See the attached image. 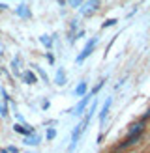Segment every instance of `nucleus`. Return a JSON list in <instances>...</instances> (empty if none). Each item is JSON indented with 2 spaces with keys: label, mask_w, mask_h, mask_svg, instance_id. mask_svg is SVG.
<instances>
[{
  "label": "nucleus",
  "mask_w": 150,
  "mask_h": 153,
  "mask_svg": "<svg viewBox=\"0 0 150 153\" xmlns=\"http://www.w3.org/2000/svg\"><path fill=\"white\" fill-rule=\"evenodd\" d=\"M96 43H98V37H92V39H90V41L86 43V47L82 49V52H81V54L77 56V62H79V64H81L82 60H85V58H86V56L90 54V52L94 51V47H96Z\"/></svg>",
  "instance_id": "1"
},
{
  "label": "nucleus",
  "mask_w": 150,
  "mask_h": 153,
  "mask_svg": "<svg viewBox=\"0 0 150 153\" xmlns=\"http://www.w3.org/2000/svg\"><path fill=\"white\" fill-rule=\"evenodd\" d=\"M98 6H100V0H88V2L81 7V13L82 15H92L98 10Z\"/></svg>",
  "instance_id": "2"
},
{
  "label": "nucleus",
  "mask_w": 150,
  "mask_h": 153,
  "mask_svg": "<svg viewBox=\"0 0 150 153\" xmlns=\"http://www.w3.org/2000/svg\"><path fill=\"white\" fill-rule=\"evenodd\" d=\"M88 101H90V95H85V97L81 99V101H79V105L75 106V110H73V114H75V116H79V114H82V110L86 108V105H88Z\"/></svg>",
  "instance_id": "3"
},
{
  "label": "nucleus",
  "mask_w": 150,
  "mask_h": 153,
  "mask_svg": "<svg viewBox=\"0 0 150 153\" xmlns=\"http://www.w3.org/2000/svg\"><path fill=\"white\" fill-rule=\"evenodd\" d=\"M139 136H141V134H130V136H128V138H126L122 144H120V146H118L115 151H118V149H124V148H128V146H131V144H135V142L139 140Z\"/></svg>",
  "instance_id": "4"
},
{
  "label": "nucleus",
  "mask_w": 150,
  "mask_h": 153,
  "mask_svg": "<svg viewBox=\"0 0 150 153\" xmlns=\"http://www.w3.org/2000/svg\"><path fill=\"white\" fill-rule=\"evenodd\" d=\"M109 106H111V97L105 99V105H103V108L100 112V121H105V116H107V112H109Z\"/></svg>",
  "instance_id": "5"
},
{
  "label": "nucleus",
  "mask_w": 150,
  "mask_h": 153,
  "mask_svg": "<svg viewBox=\"0 0 150 153\" xmlns=\"http://www.w3.org/2000/svg\"><path fill=\"white\" fill-rule=\"evenodd\" d=\"M13 129H15V131H17V133L25 134V136H30V134L34 133V129H30V127H22V125H15Z\"/></svg>",
  "instance_id": "6"
},
{
  "label": "nucleus",
  "mask_w": 150,
  "mask_h": 153,
  "mask_svg": "<svg viewBox=\"0 0 150 153\" xmlns=\"http://www.w3.org/2000/svg\"><path fill=\"white\" fill-rule=\"evenodd\" d=\"M142 121H139V123H135V125H131L130 127V134H141L142 133Z\"/></svg>",
  "instance_id": "7"
},
{
  "label": "nucleus",
  "mask_w": 150,
  "mask_h": 153,
  "mask_svg": "<svg viewBox=\"0 0 150 153\" xmlns=\"http://www.w3.org/2000/svg\"><path fill=\"white\" fill-rule=\"evenodd\" d=\"M25 144H28V146H36V144H40V136H36L32 133L30 136H26V138H25Z\"/></svg>",
  "instance_id": "8"
},
{
  "label": "nucleus",
  "mask_w": 150,
  "mask_h": 153,
  "mask_svg": "<svg viewBox=\"0 0 150 153\" xmlns=\"http://www.w3.org/2000/svg\"><path fill=\"white\" fill-rule=\"evenodd\" d=\"M17 15H19V17H30V10H28V6H19L17 7Z\"/></svg>",
  "instance_id": "9"
},
{
  "label": "nucleus",
  "mask_w": 150,
  "mask_h": 153,
  "mask_svg": "<svg viewBox=\"0 0 150 153\" xmlns=\"http://www.w3.org/2000/svg\"><path fill=\"white\" fill-rule=\"evenodd\" d=\"M56 84H58V86L66 84V73H64V69H58V73H56Z\"/></svg>",
  "instance_id": "10"
},
{
  "label": "nucleus",
  "mask_w": 150,
  "mask_h": 153,
  "mask_svg": "<svg viewBox=\"0 0 150 153\" xmlns=\"http://www.w3.org/2000/svg\"><path fill=\"white\" fill-rule=\"evenodd\" d=\"M86 94V82H79V86L75 88V95H85Z\"/></svg>",
  "instance_id": "11"
},
{
  "label": "nucleus",
  "mask_w": 150,
  "mask_h": 153,
  "mask_svg": "<svg viewBox=\"0 0 150 153\" xmlns=\"http://www.w3.org/2000/svg\"><path fill=\"white\" fill-rule=\"evenodd\" d=\"M25 80H26L28 84H34V82H36V75H34L32 71H26V73H25Z\"/></svg>",
  "instance_id": "12"
},
{
  "label": "nucleus",
  "mask_w": 150,
  "mask_h": 153,
  "mask_svg": "<svg viewBox=\"0 0 150 153\" xmlns=\"http://www.w3.org/2000/svg\"><path fill=\"white\" fill-rule=\"evenodd\" d=\"M40 41H41V43L45 45V47H51V43H52L49 36H41V37H40Z\"/></svg>",
  "instance_id": "13"
},
{
  "label": "nucleus",
  "mask_w": 150,
  "mask_h": 153,
  "mask_svg": "<svg viewBox=\"0 0 150 153\" xmlns=\"http://www.w3.org/2000/svg\"><path fill=\"white\" fill-rule=\"evenodd\" d=\"M116 22H118L116 19H107V21L103 22V28H107V26H112V25H116Z\"/></svg>",
  "instance_id": "14"
},
{
  "label": "nucleus",
  "mask_w": 150,
  "mask_h": 153,
  "mask_svg": "<svg viewBox=\"0 0 150 153\" xmlns=\"http://www.w3.org/2000/svg\"><path fill=\"white\" fill-rule=\"evenodd\" d=\"M68 4H70L71 7H79L82 4V0H68Z\"/></svg>",
  "instance_id": "15"
},
{
  "label": "nucleus",
  "mask_w": 150,
  "mask_h": 153,
  "mask_svg": "<svg viewBox=\"0 0 150 153\" xmlns=\"http://www.w3.org/2000/svg\"><path fill=\"white\" fill-rule=\"evenodd\" d=\"M55 136H56L55 129H49V131H47V140H52V138H55Z\"/></svg>",
  "instance_id": "16"
},
{
  "label": "nucleus",
  "mask_w": 150,
  "mask_h": 153,
  "mask_svg": "<svg viewBox=\"0 0 150 153\" xmlns=\"http://www.w3.org/2000/svg\"><path fill=\"white\" fill-rule=\"evenodd\" d=\"M8 151H10V153H19V149L15 148V146H10V149H8Z\"/></svg>",
  "instance_id": "17"
},
{
  "label": "nucleus",
  "mask_w": 150,
  "mask_h": 153,
  "mask_svg": "<svg viewBox=\"0 0 150 153\" xmlns=\"http://www.w3.org/2000/svg\"><path fill=\"white\" fill-rule=\"evenodd\" d=\"M145 118H150V110H148V112H146V114H145Z\"/></svg>",
  "instance_id": "18"
},
{
  "label": "nucleus",
  "mask_w": 150,
  "mask_h": 153,
  "mask_svg": "<svg viewBox=\"0 0 150 153\" xmlns=\"http://www.w3.org/2000/svg\"><path fill=\"white\" fill-rule=\"evenodd\" d=\"M0 153H8V149H2V151H0Z\"/></svg>",
  "instance_id": "19"
}]
</instances>
